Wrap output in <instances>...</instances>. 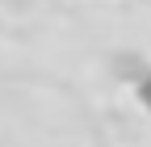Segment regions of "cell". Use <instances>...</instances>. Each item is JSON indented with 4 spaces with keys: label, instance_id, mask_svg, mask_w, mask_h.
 I'll use <instances>...</instances> for the list:
<instances>
[{
    "label": "cell",
    "instance_id": "cell-1",
    "mask_svg": "<svg viewBox=\"0 0 151 147\" xmlns=\"http://www.w3.org/2000/svg\"><path fill=\"white\" fill-rule=\"evenodd\" d=\"M139 101H143V105L151 109V71H147L143 80H139Z\"/></svg>",
    "mask_w": 151,
    "mask_h": 147
}]
</instances>
